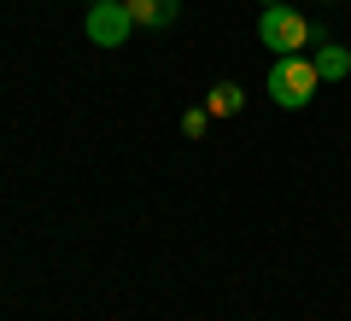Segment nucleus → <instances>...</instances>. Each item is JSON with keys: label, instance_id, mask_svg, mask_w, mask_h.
Wrapping results in <instances>:
<instances>
[{"label": "nucleus", "instance_id": "1", "mask_svg": "<svg viewBox=\"0 0 351 321\" xmlns=\"http://www.w3.org/2000/svg\"><path fill=\"white\" fill-rule=\"evenodd\" d=\"M258 41L276 53V59H293V53H304L316 41V24L304 12H293V6H263L258 12Z\"/></svg>", "mask_w": 351, "mask_h": 321}, {"label": "nucleus", "instance_id": "2", "mask_svg": "<svg viewBox=\"0 0 351 321\" xmlns=\"http://www.w3.org/2000/svg\"><path fill=\"white\" fill-rule=\"evenodd\" d=\"M316 88H322V76H316V64L304 59V53L269 64V99H276L281 112H304V105L316 99Z\"/></svg>", "mask_w": 351, "mask_h": 321}, {"label": "nucleus", "instance_id": "3", "mask_svg": "<svg viewBox=\"0 0 351 321\" xmlns=\"http://www.w3.org/2000/svg\"><path fill=\"white\" fill-rule=\"evenodd\" d=\"M88 41L94 47H123L129 36H135V18H129L123 0H88Z\"/></svg>", "mask_w": 351, "mask_h": 321}, {"label": "nucleus", "instance_id": "4", "mask_svg": "<svg viewBox=\"0 0 351 321\" xmlns=\"http://www.w3.org/2000/svg\"><path fill=\"white\" fill-rule=\"evenodd\" d=\"M316 76H322V82H346L351 76V47H339V41H328L322 29H316Z\"/></svg>", "mask_w": 351, "mask_h": 321}, {"label": "nucleus", "instance_id": "5", "mask_svg": "<svg viewBox=\"0 0 351 321\" xmlns=\"http://www.w3.org/2000/svg\"><path fill=\"white\" fill-rule=\"evenodd\" d=\"M129 18H135V29H170L176 12H182V0H123Z\"/></svg>", "mask_w": 351, "mask_h": 321}, {"label": "nucleus", "instance_id": "6", "mask_svg": "<svg viewBox=\"0 0 351 321\" xmlns=\"http://www.w3.org/2000/svg\"><path fill=\"white\" fill-rule=\"evenodd\" d=\"M240 99H246V94H240V82H217L211 94H205V112H211V117H234Z\"/></svg>", "mask_w": 351, "mask_h": 321}, {"label": "nucleus", "instance_id": "7", "mask_svg": "<svg viewBox=\"0 0 351 321\" xmlns=\"http://www.w3.org/2000/svg\"><path fill=\"white\" fill-rule=\"evenodd\" d=\"M205 129H211V112H205V105H193V112H182V135H193V140H199Z\"/></svg>", "mask_w": 351, "mask_h": 321}, {"label": "nucleus", "instance_id": "8", "mask_svg": "<svg viewBox=\"0 0 351 321\" xmlns=\"http://www.w3.org/2000/svg\"><path fill=\"white\" fill-rule=\"evenodd\" d=\"M263 6H287V0H263Z\"/></svg>", "mask_w": 351, "mask_h": 321}]
</instances>
